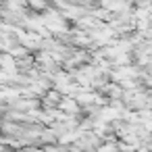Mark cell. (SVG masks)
Segmentation results:
<instances>
[]
</instances>
